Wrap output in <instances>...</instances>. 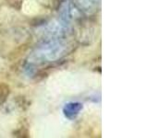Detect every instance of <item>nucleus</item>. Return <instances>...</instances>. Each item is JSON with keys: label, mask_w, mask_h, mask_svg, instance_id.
<instances>
[{"label": "nucleus", "mask_w": 148, "mask_h": 138, "mask_svg": "<svg viewBox=\"0 0 148 138\" xmlns=\"http://www.w3.org/2000/svg\"><path fill=\"white\" fill-rule=\"evenodd\" d=\"M13 135L16 137H29V131H28V129L26 127L22 126L14 132Z\"/></svg>", "instance_id": "nucleus-1"}, {"label": "nucleus", "mask_w": 148, "mask_h": 138, "mask_svg": "<svg viewBox=\"0 0 148 138\" xmlns=\"http://www.w3.org/2000/svg\"><path fill=\"white\" fill-rule=\"evenodd\" d=\"M13 8L20 9L21 7V0H5Z\"/></svg>", "instance_id": "nucleus-2"}]
</instances>
